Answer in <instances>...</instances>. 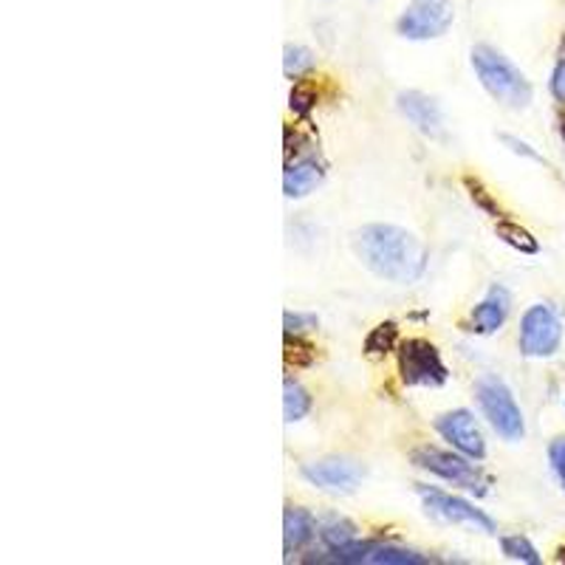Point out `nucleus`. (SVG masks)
<instances>
[{
    "instance_id": "nucleus-1",
    "label": "nucleus",
    "mask_w": 565,
    "mask_h": 565,
    "mask_svg": "<svg viewBox=\"0 0 565 565\" xmlns=\"http://www.w3.org/2000/svg\"><path fill=\"white\" fill-rule=\"evenodd\" d=\"M362 264L382 280L411 286L427 269V252L413 232L393 224H367L353 235Z\"/></svg>"
},
{
    "instance_id": "nucleus-2",
    "label": "nucleus",
    "mask_w": 565,
    "mask_h": 565,
    "mask_svg": "<svg viewBox=\"0 0 565 565\" xmlns=\"http://www.w3.org/2000/svg\"><path fill=\"white\" fill-rule=\"evenodd\" d=\"M472 68H476V77L481 79L483 90H487L489 97L514 110L529 108V103H532L534 97L532 83H529L526 74H523L512 60L503 57L498 49L483 43L476 45V49H472Z\"/></svg>"
},
{
    "instance_id": "nucleus-3",
    "label": "nucleus",
    "mask_w": 565,
    "mask_h": 565,
    "mask_svg": "<svg viewBox=\"0 0 565 565\" xmlns=\"http://www.w3.org/2000/svg\"><path fill=\"white\" fill-rule=\"evenodd\" d=\"M411 458L418 469H427L430 476L441 478V481L452 483V487H461L467 489V492L476 494L487 492L489 478L476 467V458L463 456V452L438 450V447L424 444V447H416V450H413Z\"/></svg>"
},
{
    "instance_id": "nucleus-4",
    "label": "nucleus",
    "mask_w": 565,
    "mask_h": 565,
    "mask_svg": "<svg viewBox=\"0 0 565 565\" xmlns=\"http://www.w3.org/2000/svg\"><path fill=\"white\" fill-rule=\"evenodd\" d=\"M476 393L483 416L489 418V424H492L498 436L507 438V441H521L526 436V422H523L521 407H518L512 391L501 380H492V376L481 380Z\"/></svg>"
},
{
    "instance_id": "nucleus-5",
    "label": "nucleus",
    "mask_w": 565,
    "mask_h": 565,
    "mask_svg": "<svg viewBox=\"0 0 565 565\" xmlns=\"http://www.w3.org/2000/svg\"><path fill=\"white\" fill-rule=\"evenodd\" d=\"M398 371L405 385L416 387H441L450 380V371L444 365L438 348L424 340H407L398 345Z\"/></svg>"
},
{
    "instance_id": "nucleus-6",
    "label": "nucleus",
    "mask_w": 565,
    "mask_h": 565,
    "mask_svg": "<svg viewBox=\"0 0 565 565\" xmlns=\"http://www.w3.org/2000/svg\"><path fill=\"white\" fill-rule=\"evenodd\" d=\"M452 20L450 0H411L396 20V32L407 40H436L450 32Z\"/></svg>"
},
{
    "instance_id": "nucleus-7",
    "label": "nucleus",
    "mask_w": 565,
    "mask_h": 565,
    "mask_svg": "<svg viewBox=\"0 0 565 565\" xmlns=\"http://www.w3.org/2000/svg\"><path fill=\"white\" fill-rule=\"evenodd\" d=\"M418 498L424 503V512L436 518V521L450 523V526H469L483 534H494L492 518L483 514L481 509L472 507L469 501H463V498H456V494H447L433 487H418Z\"/></svg>"
},
{
    "instance_id": "nucleus-8",
    "label": "nucleus",
    "mask_w": 565,
    "mask_h": 565,
    "mask_svg": "<svg viewBox=\"0 0 565 565\" xmlns=\"http://www.w3.org/2000/svg\"><path fill=\"white\" fill-rule=\"evenodd\" d=\"M563 342V322L548 306H532L521 320V351L526 356H552Z\"/></svg>"
},
{
    "instance_id": "nucleus-9",
    "label": "nucleus",
    "mask_w": 565,
    "mask_h": 565,
    "mask_svg": "<svg viewBox=\"0 0 565 565\" xmlns=\"http://www.w3.org/2000/svg\"><path fill=\"white\" fill-rule=\"evenodd\" d=\"M302 478L317 489L334 494H351L365 478V467L353 458H322V461L302 463Z\"/></svg>"
},
{
    "instance_id": "nucleus-10",
    "label": "nucleus",
    "mask_w": 565,
    "mask_h": 565,
    "mask_svg": "<svg viewBox=\"0 0 565 565\" xmlns=\"http://www.w3.org/2000/svg\"><path fill=\"white\" fill-rule=\"evenodd\" d=\"M436 430L441 433L444 441L452 444V450L463 452V456L481 461L487 456V441L478 427L476 416L469 411H450L436 418Z\"/></svg>"
},
{
    "instance_id": "nucleus-11",
    "label": "nucleus",
    "mask_w": 565,
    "mask_h": 565,
    "mask_svg": "<svg viewBox=\"0 0 565 565\" xmlns=\"http://www.w3.org/2000/svg\"><path fill=\"white\" fill-rule=\"evenodd\" d=\"M334 563H365V565H422L427 557L398 546H382V543H345L334 548Z\"/></svg>"
},
{
    "instance_id": "nucleus-12",
    "label": "nucleus",
    "mask_w": 565,
    "mask_h": 565,
    "mask_svg": "<svg viewBox=\"0 0 565 565\" xmlns=\"http://www.w3.org/2000/svg\"><path fill=\"white\" fill-rule=\"evenodd\" d=\"M396 105L413 128L422 130L430 139H444V114L436 99L422 94V90H402L396 97Z\"/></svg>"
},
{
    "instance_id": "nucleus-13",
    "label": "nucleus",
    "mask_w": 565,
    "mask_h": 565,
    "mask_svg": "<svg viewBox=\"0 0 565 565\" xmlns=\"http://www.w3.org/2000/svg\"><path fill=\"white\" fill-rule=\"evenodd\" d=\"M509 309H512V297H509V291L503 289V286H492V289L487 291V297H483L476 309H472V315H469V326H472L476 334H494V331L507 322Z\"/></svg>"
},
{
    "instance_id": "nucleus-14",
    "label": "nucleus",
    "mask_w": 565,
    "mask_h": 565,
    "mask_svg": "<svg viewBox=\"0 0 565 565\" xmlns=\"http://www.w3.org/2000/svg\"><path fill=\"white\" fill-rule=\"evenodd\" d=\"M317 534H320V529H317L315 514L297 507L286 509V514H282V543H286V554L302 552L306 546H311Z\"/></svg>"
},
{
    "instance_id": "nucleus-15",
    "label": "nucleus",
    "mask_w": 565,
    "mask_h": 565,
    "mask_svg": "<svg viewBox=\"0 0 565 565\" xmlns=\"http://www.w3.org/2000/svg\"><path fill=\"white\" fill-rule=\"evenodd\" d=\"M322 175H326V170L311 159L300 161V164H291L286 170V175H282V193H286V199H302V195L315 193L317 186H320Z\"/></svg>"
},
{
    "instance_id": "nucleus-16",
    "label": "nucleus",
    "mask_w": 565,
    "mask_h": 565,
    "mask_svg": "<svg viewBox=\"0 0 565 565\" xmlns=\"http://www.w3.org/2000/svg\"><path fill=\"white\" fill-rule=\"evenodd\" d=\"M311 413V396L309 391L295 380L282 382V416L286 422H300Z\"/></svg>"
},
{
    "instance_id": "nucleus-17",
    "label": "nucleus",
    "mask_w": 565,
    "mask_h": 565,
    "mask_svg": "<svg viewBox=\"0 0 565 565\" xmlns=\"http://www.w3.org/2000/svg\"><path fill=\"white\" fill-rule=\"evenodd\" d=\"M317 529H320V537L326 540V546L334 552V548L345 546L351 540H356V526L340 514H328L322 521H317Z\"/></svg>"
},
{
    "instance_id": "nucleus-18",
    "label": "nucleus",
    "mask_w": 565,
    "mask_h": 565,
    "mask_svg": "<svg viewBox=\"0 0 565 565\" xmlns=\"http://www.w3.org/2000/svg\"><path fill=\"white\" fill-rule=\"evenodd\" d=\"M494 232H498V238L503 241V244L514 246L518 252H523V255H537V241L529 235L523 226L518 224H509V221H498V226H494Z\"/></svg>"
},
{
    "instance_id": "nucleus-19",
    "label": "nucleus",
    "mask_w": 565,
    "mask_h": 565,
    "mask_svg": "<svg viewBox=\"0 0 565 565\" xmlns=\"http://www.w3.org/2000/svg\"><path fill=\"white\" fill-rule=\"evenodd\" d=\"M286 57H282V71L286 77H302L306 71L315 68V52L306 45H286Z\"/></svg>"
},
{
    "instance_id": "nucleus-20",
    "label": "nucleus",
    "mask_w": 565,
    "mask_h": 565,
    "mask_svg": "<svg viewBox=\"0 0 565 565\" xmlns=\"http://www.w3.org/2000/svg\"><path fill=\"white\" fill-rule=\"evenodd\" d=\"M501 548H503V554H507L509 559H514V563H529V565H537L540 563L537 548H534L526 537H521V534L503 537L501 540Z\"/></svg>"
},
{
    "instance_id": "nucleus-21",
    "label": "nucleus",
    "mask_w": 565,
    "mask_h": 565,
    "mask_svg": "<svg viewBox=\"0 0 565 565\" xmlns=\"http://www.w3.org/2000/svg\"><path fill=\"white\" fill-rule=\"evenodd\" d=\"M396 337H398V331H396V326H393V322H385V326H376L371 331V334H367V342H365L367 353H387V351H393V345H396Z\"/></svg>"
},
{
    "instance_id": "nucleus-22",
    "label": "nucleus",
    "mask_w": 565,
    "mask_h": 565,
    "mask_svg": "<svg viewBox=\"0 0 565 565\" xmlns=\"http://www.w3.org/2000/svg\"><path fill=\"white\" fill-rule=\"evenodd\" d=\"M282 322H286V337L289 334H302V331H311V328H317V317L315 315H291V311H286L282 315Z\"/></svg>"
},
{
    "instance_id": "nucleus-23",
    "label": "nucleus",
    "mask_w": 565,
    "mask_h": 565,
    "mask_svg": "<svg viewBox=\"0 0 565 565\" xmlns=\"http://www.w3.org/2000/svg\"><path fill=\"white\" fill-rule=\"evenodd\" d=\"M315 105H317V94L311 88H302L300 85V88L291 90V110H297L300 116L309 114Z\"/></svg>"
},
{
    "instance_id": "nucleus-24",
    "label": "nucleus",
    "mask_w": 565,
    "mask_h": 565,
    "mask_svg": "<svg viewBox=\"0 0 565 565\" xmlns=\"http://www.w3.org/2000/svg\"><path fill=\"white\" fill-rule=\"evenodd\" d=\"M548 458H552V467L557 472V478L565 487V438H557V441L548 447Z\"/></svg>"
},
{
    "instance_id": "nucleus-25",
    "label": "nucleus",
    "mask_w": 565,
    "mask_h": 565,
    "mask_svg": "<svg viewBox=\"0 0 565 565\" xmlns=\"http://www.w3.org/2000/svg\"><path fill=\"white\" fill-rule=\"evenodd\" d=\"M552 90H554V97L563 99V103H565V60H563V63L557 65V68H554Z\"/></svg>"
},
{
    "instance_id": "nucleus-26",
    "label": "nucleus",
    "mask_w": 565,
    "mask_h": 565,
    "mask_svg": "<svg viewBox=\"0 0 565 565\" xmlns=\"http://www.w3.org/2000/svg\"><path fill=\"white\" fill-rule=\"evenodd\" d=\"M501 141H503V145H509V148H512L514 153H523V156H529V159H540V156L534 153L532 148H529L526 141H518V139H514V136H507V134L501 136Z\"/></svg>"
}]
</instances>
